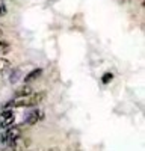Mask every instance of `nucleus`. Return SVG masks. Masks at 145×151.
Segmentation results:
<instances>
[{"mask_svg": "<svg viewBox=\"0 0 145 151\" xmlns=\"http://www.w3.org/2000/svg\"><path fill=\"white\" fill-rule=\"evenodd\" d=\"M45 97V92H32L27 97L23 98H15L12 101L6 103L5 109H12V107H33L36 104H39Z\"/></svg>", "mask_w": 145, "mask_h": 151, "instance_id": "1", "label": "nucleus"}, {"mask_svg": "<svg viewBox=\"0 0 145 151\" xmlns=\"http://www.w3.org/2000/svg\"><path fill=\"white\" fill-rule=\"evenodd\" d=\"M15 121V115L11 109H5L2 113H0V127L2 129H6V127H11Z\"/></svg>", "mask_w": 145, "mask_h": 151, "instance_id": "2", "label": "nucleus"}, {"mask_svg": "<svg viewBox=\"0 0 145 151\" xmlns=\"http://www.w3.org/2000/svg\"><path fill=\"white\" fill-rule=\"evenodd\" d=\"M30 145V141L26 139V137H17V139H14L11 142V148L12 151H26Z\"/></svg>", "mask_w": 145, "mask_h": 151, "instance_id": "3", "label": "nucleus"}, {"mask_svg": "<svg viewBox=\"0 0 145 151\" xmlns=\"http://www.w3.org/2000/svg\"><path fill=\"white\" fill-rule=\"evenodd\" d=\"M42 115H44V113L41 110H33V112H30L27 115V118L24 119V124H26V125H33V124H36L42 118Z\"/></svg>", "mask_w": 145, "mask_h": 151, "instance_id": "4", "label": "nucleus"}, {"mask_svg": "<svg viewBox=\"0 0 145 151\" xmlns=\"http://www.w3.org/2000/svg\"><path fill=\"white\" fill-rule=\"evenodd\" d=\"M21 134V130L18 129V127H11V129H8L6 132H5V136H6V141H8V145H11V142L14 141V139H17V137Z\"/></svg>", "mask_w": 145, "mask_h": 151, "instance_id": "5", "label": "nucleus"}, {"mask_svg": "<svg viewBox=\"0 0 145 151\" xmlns=\"http://www.w3.org/2000/svg\"><path fill=\"white\" fill-rule=\"evenodd\" d=\"M33 92V89L26 83V85H23V86H20V88H17L15 89V98H23V97H27V95H30Z\"/></svg>", "mask_w": 145, "mask_h": 151, "instance_id": "6", "label": "nucleus"}, {"mask_svg": "<svg viewBox=\"0 0 145 151\" xmlns=\"http://www.w3.org/2000/svg\"><path fill=\"white\" fill-rule=\"evenodd\" d=\"M41 74H42V70H41V68H35V70H32V71L26 76V77H24V82H26V83H30V82H33V80L38 79Z\"/></svg>", "mask_w": 145, "mask_h": 151, "instance_id": "7", "label": "nucleus"}, {"mask_svg": "<svg viewBox=\"0 0 145 151\" xmlns=\"http://www.w3.org/2000/svg\"><path fill=\"white\" fill-rule=\"evenodd\" d=\"M21 77H23V73H21L20 68H17V70H14V71L11 73V76H9V82H11L12 85H15L17 82L21 80Z\"/></svg>", "mask_w": 145, "mask_h": 151, "instance_id": "8", "label": "nucleus"}, {"mask_svg": "<svg viewBox=\"0 0 145 151\" xmlns=\"http://www.w3.org/2000/svg\"><path fill=\"white\" fill-rule=\"evenodd\" d=\"M9 68H11V62H9V59H6V58H0V73L8 71Z\"/></svg>", "mask_w": 145, "mask_h": 151, "instance_id": "9", "label": "nucleus"}, {"mask_svg": "<svg viewBox=\"0 0 145 151\" xmlns=\"http://www.w3.org/2000/svg\"><path fill=\"white\" fill-rule=\"evenodd\" d=\"M112 79H113V74H112V73H104V74H103V77H101V82H103L104 85H107Z\"/></svg>", "mask_w": 145, "mask_h": 151, "instance_id": "10", "label": "nucleus"}, {"mask_svg": "<svg viewBox=\"0 0 145 151\" xmlns=\"http://www.w3.org/2000/svg\"><path fill=\"white\" fill-rule=\"evenodd\" d=\"M9 50V42L6 41H0V53H5Z\"/></svg>", "mask_w": 145, "mask_h": 151, "instance_id": "11", "label": "nucleus"}, {"mask_svg": "<svg viewBox=\"0 0 145 151\" xmlns=\"http://www.w3.org/2000/svg\"><path fill=\"white\" fill-rule=\"evenodd\" d=\"M6 12H8L6 6H5L3 3H0V17H3V15H6Z\"/></svg>", "mask_w": 145, "mask_h": 151, "instance_id": "12", "label": "nucleus"}, {"mask_svg": "<svg viewBox=\"0 0 145 151\" xmlns=\"http://www.w3.org/2000/svg\"><path fill=\"white\" fill-rule=\"evenodd\" d=\"M47 151H59L57 148H52V150H47Z\"/></svg>", "mask_w": 145, "mask_h": 151, "instance_id": "13", "label": "nucleus"}, {"mask_svg": "<svg viewBox=\"0 0 145 151\" xmlns=\"http://www.w3.org/2000/svg\"><path fill=\"white\" fill-rule=\"evenodd\" d=\"M0 33H2V30H0Z\"/></svg>", "mask_w": 145, "mask_h": 151, "instance_id": "14", "label": "nucleus"}]
</instances>
